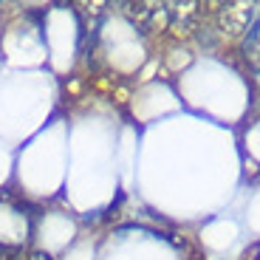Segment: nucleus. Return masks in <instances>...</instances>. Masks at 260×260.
<instances>
[{
    "mask_svg": "<svg viewBox=\"0 0 260 260\" xmlns=\"http://www.w3.org/2000/svg\"><path fill=\"white\" fill-rule=\"evenodd\" d=\"M26 260H54V257H51L48 252H40V249H34V252L26 254Z\"/></svg>",
    "mask_w": 260,
    "mask_h": 260,
    "instance_id": "nucleus-7",
    "label": "nucleus"
},
{
    "mask_svg": "<svg viewBox=\"0 0 260 260\" xmlns=\"http://www.w3.org/2000/svg\"><path fill=\"white\" fill-rule=\"evenodd\" d=\"M0 260H26V252L14 243H0Z\"/></svg>",
    "mask_w": 260,
    "mask_h": 260,
    "instance_id": "nucleus-6",
    "label": "nucleus"
},
{
    "mask_svg": "<svg viewBox=\"0 0 260 260\" xmlns=\"http://www.w3.org/2000/svg\"><path fill=\"white\" fill-rule=\"evenodd\" d=\"M122 12L142 34H164L170 26L167 3H122Z\"/></svg>",
    "mask_w": 260,
    "mask_h": 260,
    "instance_id": "nucleus-2",
    "label": "nucleus"
},
{
    "mask_svg": "<svg viewBox=\"0 0 260 260\" xmlns=\"http://www.w3.org/2000/svg\"><path fill=\"white\" fill-rule=\"evenodd\" d=\"M215 17V26L223 37H243L249 31V26L254 23V6L243 3V0H229V3H209Z\"/></svg>",
    "mask_w": 260,
    "mask_h": 260,
    "instance_id": "nucleus-1",
    "label": "nucleus"
},
{
    "mask_svg": "<svg viewBox=\"0 0 260 260\" xmlns=\"http://www.w3.org/2000/svg\"><path fill=\"white\" fill-rule=\"evenodd\" d=\"M204 14H207V6H204V3H195V0L167 3V17H170L167 31H173V37L198 34L201 26H204Z\"/></svg>",
    "mask_w": 260,
    "mask_h": 260,
    "instance_id": "nucleus-3",
    "label": "nucleus"
},
{
    "mask_svg": "<svg viewBox=\"0 0 260 260\" xmlns=\"http://www.w3.org/2000/svg\"><path fill=\"white\" fill-rule=\"evenodd\" d=\"M241 57L249 71L260 74V31H257V26H252L241 37Z\"/></svg>",
    "mask_w": 260,
    "mask_h": 260,
    "instance_id": "nucleus-4",
    "label": "nucleus"
},
{
    "mask_svg": "<svg viewBox=\"0 0 260 260\" xmlns=\"http://www.w3.org/2000/svg\"><path fill=\"white\" fill-rule=\"evenodd\" d=\"M74 9H77L79 20H82L85 31H91V28H96L99 17L105 14V3H74Z\"/></svg>",
    "mask_w": 260,
    "mask_h": 260,
    "instance_id": "nucleus-5",
    "label": "nucleus"
}]
</instances>
